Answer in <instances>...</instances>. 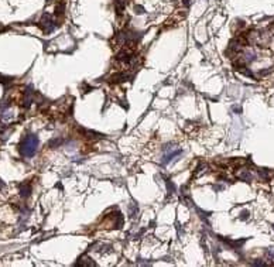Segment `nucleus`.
<instances>
[{
	"instance_id": "f257e3e1",
	"label": "nucleus",
	"mask_w": 274,
	"mask_h": 267,
	"mask_svg": "<svg viewBox=\"0 0 274 267\" xmlns=\"http://www.w3.org/2000/svg\"><path fill=\"white\" fill-rule=\"evenodd\" d=\"M37 147H38V137L35 134H28L24 137L20 150L24 157H33L37 151Z\"/></svg>"
},
{
	"instance_id": "f03ea898",
	"label": "nucleus",
	"mask_w": 274,
	"mask_h": 267,
	"mask_svg": "<svg viewBox=\"0 0 274 267\" xmlns=\"http://www.w3.org/2000/svg\"><path fill=\"white\" fill-rule=\"evenodd\" d=\"M31 189H33V188H31L30 184H24V185L20 187V195L23 198H27L30 194H31Z\"/></svg>"
},
{
	"instance_id": "7ed1b4c3",
	"label": "nucleus",
	"mask_w": 274,
	"mask_h": 267,
	"mask_svg": "<svg viewBox=\"0 0 274 267\" xmlns=\"http://www.w3.org/2000/svg\"><path fill=\"white\" fill-rule=\"evenodd\" d=\"M239 178H242L243 181H251L253 180V177H251V174L249 173V171H243V173H240Z\"/></svg>"
},
{
	"instance_id": "20e7f679",
	"label": "nucleus",
	"mask_w": 274,
	"mask_h": 267,
	"mask_svg": "<svg viewBox=\"0 0 274 267\" xmlns=\"http://www.w3.org/2000/svg\"><path fill=\"white\" fill-rule=\"evenodd\" d=\"M129 212H130V216H132V218H134V216L137 215V212H139L137 205H136V203H132V205L129 206Z\"/></svg>"
},
{
	"instance_id": "39448f33",
	"label": "nucleus",
	"mask_w": 274,
	"mask_h": 267,
	"mask_svg": "<svg viewBox=\"0 0 274 267\" xmlns=\"http://www.w3.org/2000/svg\"><path fill=\"white\" fill-rule=\"evenodd\" d=\"M61 143H62V140H61V139H54V140H51V141H50V147H53V148H54V146H59Z\"/></svg>"
},
{
	"instance_id": "423d86ee",
	"label": "nucleus",
	"mask_w": 274,
	"mask_h": 267,
	"mask_svg": "<svg viewBox=\"0 0 274 267\" xmlns=\"http://www.w3.org/2000/svg\"><path fill=\"white\" fill-rule=\"evenodd\" d=\"M167 187H168V191H170V194H172V192L175 191V185L172 184V182H170L168 180H167Z\"/></svg>"
},
{
	"instance_id": "0eeeda50",
	"label": "nucleus",
	"mask_w": 274,
	"mask_h": 267,
	"mask_svg": "<svg viewBox=\"0 0 274 267\" xmlns=\"http://www.w3.org/2000/svg\"><path fill=\"white\" fill-rule=\"evenodd\" d=\"M267 256L270 257V259H274V247H271V249H268Z\"/></svg>"
},
{
	"instance_id": "6e6552de",
	"label": "nucleus",
	"mask_w": 274,
	"mask_h": 267,
	"mask_svg": "<svg viewBox=\"0 0 274 267\" xmlns=\"http://www.w3.org/2000/svg\"><path fill=\"white\" fill-rule=\"evenodd\" d=\"M247 216H249V212H247V211H243V212H242V216H240V218H242V219H246Z\"/></svg>"
},
{
	"instance_id": "1a4fd4ad",
	"label": "nucleus",
	"mask_w": 274,
	"mask_h": 267,
	"mask_svg": "<svg viewBox=\"0 0 274 267\" xmlns=\"http://www.w3.org/2000/svg\"><path fill=\"white\" fill-rule=\"evenodd\" d=\"M273 229H274V225H273Z\"/></svg>"
}]
</instances>
